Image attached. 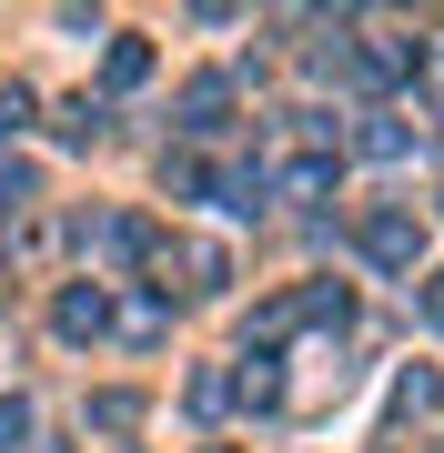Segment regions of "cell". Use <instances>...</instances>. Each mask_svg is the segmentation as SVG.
<instances>
[{
	"instance_id": "52a82bcc",
	"label": "cell",
	"mask_w": 444,
	"mask_h": 453,
	"mask_svg": "<svg viewBox=\"0 0 444 453\" xmlns=\"http://www.w3.org/2000/svg\"><path fill=\"white\" fill-rule=\"evenodd\" d=\"M20 434H31V403L11 393V403H0V453H20Z\"/></svg>"
},
{
	"instance_id": "ba28073f",
	"label": "cell",
	"mask_w": 444,
	"mask_h": 453,
	"mask_svg": "<svg viewBox=\"0 0 444 453\" xmlns=\"http://www.w3.org/2000/svg\"><path fill=\"white\" fill-rule=\"evenodd\" d=\"M31 121V91H0V131H20Z\"/></svg>"
},
{
	"instance_id": "7a4b0ae2",
	"label": "cell",
	"mask_w": 444,
	"mask_h": 453,
	"mask_svg": "<svg viewBox=\"0 0 444 453\" xmlns=\"http://www.w3.org/2000/svg\"><path fill=\"white\" fill-rule=\"evenodd\" d=\"M101 323H112V303H101V282H71V292H61V333L82 342V333H101Z\"/></svg>"
},
{
	"instance_id": "6da1fadb",
	"label": "cell",
	"mask_w": 444,
	"mask_h": 453,
	"mask_svg": "<svg viewBox=\"0 0 444 453\" xmlns=\"http://www.w3.org/2000/svg\"><path fill=\"white\" fill-rule=\"evenodd\" d=\"M363 252H374L384 273H404V262L425 252V222H414V211H374V222H363Z\"/></svg>"
},
{
	"instance_id": "9c48e42d",
	"label": "cell",
	"mask_w": 444,
	"mask_h": 453,
	"mask_svg": "<svg viewBox=\"0 0 444 453\" xmlns=\"http://www.w3.org/2000/svg\"><path fill=\"white\" fill-rule=\"evenodd\" d=\"M425 323H444V273H434V282H425Z\"/></svg>"
},
{
	"instance_id": "5b68a950",
	"label": "cell",
	"mask_w": 444,
	"mask_h": 453,
	"mask_svg": "<svg viewBox=\"0 0 444 453\" xmlns=\"http://www.w3.org/2000/svg\"><path fill=\"white\" fill-rule=\"evenodd\" d=\"M91 423H101V434H132V423H142V403H132V393H101V403H91Z\"/></svg>"
},
{
	"instance_id": "3957f363",
	"label": "cell",
	"mask_w": 444,
	"mask_h": 453,
	"mask_svg": "<svg viewBox=\"0 0 444 453\" xmlns=\"http://www.w3.org/2000/svg\"><path fill=\"white\" fill-rule=\"evenodd\" d=\"M222 111H232L222 81H192V91H182V121H192V131H222Z\"/></svg>"
},
{
	"instance_id": "277c9868",
	"label": "cell",
	"mask_w": 444,
	"mask_h": 453,
	"mask_svg": "<svg viewBox=\"0 0 444 453\" xmlns=\"http://www.w3.org/2000/svg\"><path fill=\"white\" fill-rule=\"evenodd\" d=\"M182 273L213 292V282H232V262H222V242H182Z\"/></svg>"
},
{
	"instance_id": "8992f818",
	"label": "cell",
	"mask_w": 444,
	"mask_h": 453,
	"mask_svg": "<svg viewBox=\"0 0 444 453\" xmlns=\"http://www.w3.org/2000/svg\"><path fill=\"white\" fill-rule=\"evenodd\" d=\"M31 202V162H0V211H20Z\"/></svg>"
}]
</instances>
